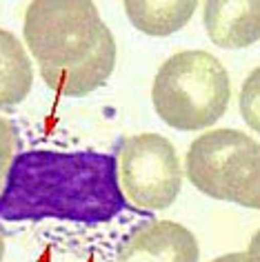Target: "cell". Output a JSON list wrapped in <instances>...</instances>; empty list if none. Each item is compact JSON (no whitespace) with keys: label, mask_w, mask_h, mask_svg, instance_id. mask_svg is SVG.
<instances>
[{"label":"cell","mask_w":260,"mask_h":262,"mask_svg":"<svg viewBox=\"0 0 260 262\" xmlns=\"http://www.w3.org/2000/svg\"><path fill=\"white\" fill-rule=\"evenodd\" d=\"M125 205L114 156L27 151L14 158L7 171L0 193V220L105 222Z\"/></svg>","instance_id":"obj_1"},{"label":"cell","mask_w":260,"mask_h":262,"mask_svg":"<svg viewBox=\"0 0 260 262\" xmlns=\"http://www.w3.org/2000/svg\"><path fill=\"white\" fill-rule=\"evenodd\" d=\"M231 84L225 64L209 51H178L156 74L151 102L158 118L178 131L211 127L225 116Z\"/></svg>","instance_id":"obj_2"},{"label":"cell","mask_w":260,"mask_h":262,"mask_svg":"<svg viewBox=\"0 0 260 262\" xmlns=\"http://www.w3.org/2000/svg\"><path fill=\"white\" fill-rule=\"evenodd\" d=\"M185 176L200 193L216 200L260 207V147L236 129H213L191 142Z\"/></svg>","instance_id":"obj_3"},{"label":"cell","mask_w":260,"mask_h":262,"mask_svg":"<svg viewBox=\"0 0 260 262\" xmlns=\"http://www.w3.org/2000/svg\"><path fill=\"white\" fill-rule=\"evenodd\" d=\"M107 25L89 0H36L25 11V45L40 69L84 62Z\"/></svg>","instance_id":"obj_4"},{"label":"cell","mask_w":260,"mask_h":262,"mask_svg":"<svg viewBox=\"0 0 260 262\" xmlns=\"http://www.w3.org/2000/svg\"><path fill=\"white\" fill-rule=\"evenodd\" d=\"M118 182L127 202L160 211L176 202L183 189V169L174 145L160 134H138L120 142Z\"/></svg>","instance_id":"obj_5"},{"label":"cell","mask_w":260,"mask_h":262,"mask_svg":"<svg viewBox=\"0 0 260 262\" xmlns=\"http://www.w3.org/2000/svg\"><path fill=\"white\" fill-rule=\"evenodd\" d=\"M200 247L189 229L174 220L138 227L120 247L116 262H198Z\"/></svg>","instance_id":"obj_6"},{"label":"cell","mask_w":260,"mask_h":262,"mask_svg":"<svg viewBox=\"0 0 260 262\" xmlns=\"http://www.w3.org/2000/svg\"><path fill=\"white\" fill-rule=\"evenodd\" d=\"M209 40L223 49H245L260 38V3L256 0H209L203 7Z\"/></svg>","instance_id":"obj_7"},{"label":"cell","mask_w":260,"mask_h":262,"mask_svg":"<svg viewBox=\"0 0 260 262\" xmlns=\"http://www.w3.org/2000/svg\"><path fill=\"white\" fill-rule=\"evenodd\" d=\"M116 67V40L109 27L102 29L100 40L92 51V56L80 64L67 69H40L42 80L49 89L60 96L82 98L92 94L94 89L102 87Z\"/></svg>","instance_id":"obj_8"},{"label":"cell","mask_w":260,"mask_h":262,"mask_svg":"<svg viewBox=\"0 0 260 262\" xmlns=\"http://www.w3.org/2000/svg\"><path fill=\"white\" fill-rule=\"evenodd\" d=\"M125 14L138 31L147 36H171L191 20L198 3L193 0H127Z\"/></svg>","instance_id":"obj_9"},{"label":"cell","mask_w":260,"mask_h":262,"mask_svg":"<svg viewBox=\"0 0 260 262\" xmlns=\"http://www.w3.org/2000/svg\"><path fill=\"white\" fill-rule=\"evenodd\" d=\"M34 84V67L20 38L0 29V109L20 104Z\"/></svg>","instance_id":"obj_10"},{"label":"cell","mask_w":260,"mask_h":262,"mask_svg":"<svg viewBox=\"0 0 260 262\" xmlns=\"http://www.w3.org/2000/svg\"><path fill=\"white\" fill-rule=\"evenodd\" d=\"M240 111H243V118L247 120V124L258 131L260 122H258V69L251 71V76L247 78L243 91H240Z\"/></svg>","instance_id":"obj_11"},{"label":"cell","mask_w":260,"mask_h":262,"mask_svg":"<svg viewBox=\"0 0 260 262\" xmlns=\"http://www.w3.org/2000/svg\"><path fill=\"white\" fill-rule=\"evenodd\" d=\"M14 151H16V129L9 120L0 116V191L7 180V171L14 162Z\"/></svg>","instance_id":"obj_12"},{"label":"cell","mask_w":260,"mask_h":262,"mask_svg":"<svg viewBox=\"0 0 260 262\" xmlns=\"http://www.w3.org/2000/svg\"><path fill=\"white\" fill-rule=\"evenodd\" d=\"M256 245H258V235L253 238V249H249V251H245V253H227V255H220V258L211 260V262H258Z\"/></svg>","instance_id":"obj_13"},{"label":"cell","mask_w":260,"mask_h":262,"mask_svg":"<svg viewBox=\"0 0 260 262\" xmlns=\"http://www.w3.org/2000/svg\"><path fill=\"white\" fill-rule=\"evenodd\" d=\"M3 255H5V240H3V235H0V262H3Z\"/></svg>","instance_id":"obj_14"}]
</instances>
